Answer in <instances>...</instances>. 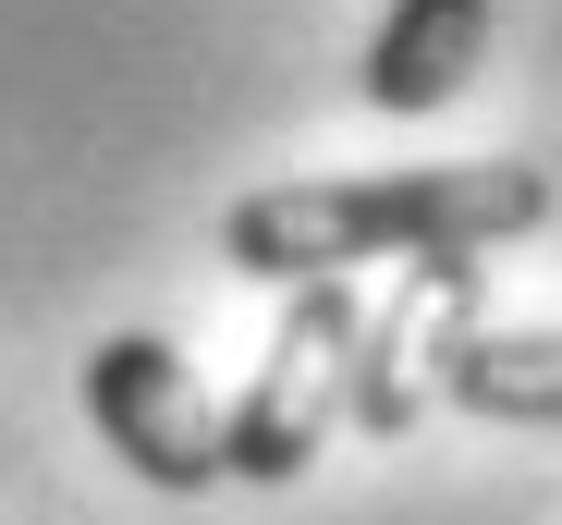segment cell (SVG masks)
I'll use <instances>...</instances> for the list:
<instances>
[{
  "label": "cell",
  "instance_id": "1",
  "mask_svg": "<svg viewBox=\"0 0 562 525\" xmlns=\"http://www.w3.org/2000/svg\"><path fill=\"white\" fill-rule=\"evenodd\" d=\"M550 220L538 159H440V171H342V184H257L221 208V256L245 282H330L367 256H490Z\"/></svg>",
  "mask_w": 562,
  "mask_h": 525
},
{
  "label": "cell",
  "instance_id": "2",
  "mask_svg": "<svg viewBox=\"0 0 562 525\" xmlns=\"http://www.w3.org/2000/svg\"><path fill=\"white\" fill-rule=\"evenodd\" d=\"M355 342H367L355 270L281 294L269 355H257V379H245L233 415H221V427H233V477H245V489H294V477L330 453V427H355Z\"/></svg>",
  "mask_w": 562,
  "mask_h": 525
},
{
  "label": "cell",
  "instance_id": "3",
  "mask_svg": "<svg viewBox=\"0 0 562 525\" xmlns=\"http://www.w3.org/2000/svg\"><path fill=\"white\" fill-rule=\"evenodd\" d=\"M477 294H490V256H404L392 306H367V342H355V427L367 441H404L428 403H452V367L477 342Z\"/></svg>",
  "mask_w": 562,
  "mask_h": 525
},
{
  "label": "cell",
  "instance_id": "4",
  "mask_svg": "<svg viewBox=\"0 0 562 525\" xmlns=\"http://www.w3.org/2000/svg\"><path fill=\"white\" fill-rule=\"evenodd\" d=\"M86 415H99V441L147 489H221L233 477V427L209 415L196 367H183L159 330H111L99 355H86Z\"/></svg>",
  "mask_w": 562,
  "mask_h": 525
},
{
  "label": "cell",
  "instance_id": "5",
  "mask_svg": "<svg viewBox=\"0 0 562 525\" xmlns=\"http://www.w3.org/2000/svg\"><path fill=\"white\" fill-rule=\"evenodd\" d=\"M477 61H490V0H392L380 37H367V111L428 123L464 99Z\"/></svg>",
  "mask_w": 562,
  "mask_h": 525
},
{
  "label": "cell",
  "instance_id": "6",
  "mask_svg": "<svg viewBox=\"0 0 562 525\" xmlns=\"http://www.w3.org/2000/svg\"><path fill=\"white\" fill-rule=\"evenodd\" d=\"M452 403L490 427H562V330H477L452 367Z\"/></svg>",
  "mask_w": 562,
  "mask_h": 525
}]
</instances>
